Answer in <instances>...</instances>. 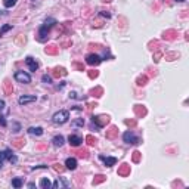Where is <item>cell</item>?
<instances>
[{
  "label": "cell",
  "instance_id": "20",
  "mask_svg": "<svg viewBox=\"0 0 189 189\" xmlns=\"http://www.w3.org/2000/svg\"><path fill=\"white\" fill-rule=\"evenodd\" d=\"M41 81H43V83H46V84H52V77H50V75H47V74H45V75L41 77Z\"/></svg>",
  "mask_w": 189,
  "mask_h": 189
},
{
  "label": "cell",
  "instance_id": "25",
  "mask_svg": "<svg viewBox=\"0 0 189 189\" xmlns=\"http://www.w3.org/2000/svg\"><path fill=\"white\" fill-rule=\"evenodd\" d=\"M176 2H179V3H182V2H185V0H176Z\"/></svg>",
  "mask_w": 189,
  "mask_h": 189
},
{
  "label": "cell",
  "instance_id": "5",
  "mask_svg": "<svg viewBox=\"0 0 189 189\" xmlns=\"http://www.w3.org/2000/svg\"><path fill=\"white\" fill-rule=\"evenodd\" d=\"M36 100H37V96H36V94H22V96H19L18 104L21 106H24V105L31 104V102H36Z\"/></svg>",
  "mask_w": 189,
  "mask_h": 189
},
{
  "label": "cell",
  "instance_id": "13",
  "mask_svg": "<svg viewBox=\"0 0 189 189\" xmlns=\"http://www.w3.org/2000/svg\"><path fill=\"white\" fill-rule=\"evenodd\" d=\"M52 142H53V145H55L56 148H61L62 145L65 143V139H64L62 134H58V136H55V138L52 139Z\"/></svg>",
  "mask_w": 189,
  "mask_h": 189
},
{
  "label": "cell",
  "instance_id": "1",
  "mask_svg": "<svg viewBox=\"0 0 189 189\" xmlns=\"http://www.w3.org/2000/svg\"><path fill=\"white\" fill-rule=\"evenodd\" d=\"M55 24H56V19H53V18L46 19L45 24H43V25L39 28V34H37V36H39V37H37V39H39V41L45 43L46 40H47V37H49V36H47V34H49V30L53 27Z\"/></svg>",
  "mask_w": 189,
  "mask_h": 189
},
{
  "label": "cell",
  "instance_id": "15",
  "mask_svg": "<svg viewBox=\"0 0 189 189\" xmlns=\"http://www.w3.org/2000/svg\"><path fill=\"white\" fill-rule=\"evenodd\" d=\"M40 188H43V189H49L52 188V182H50L47 177H43L41 180H40Z\"/></svg>",
  "mask_w": 189,
  "mask_h": 189
},
{
  "label": "cell",
  "instance_id": "21",
  "mask_svg": "<svg viewBox=\"0 0 189 189\" xmlns=\"http://www.w3.org/2000/svg\"><path fill=\"white\" fill-rule=\"evenodd\" d=\"M7 161H9V162H12V164H17V162H18V158H17V155H13V154H12V155L9 157V160H7Z\"/></svg>",
  "mask_w": 189,
  "mask_h": 189
},
{
  "label": "cell",
  "instance_id": "10",
  "mask_svg": "<svg viewBox=\"0 0 189 189\" xmlns=\"http://www.w3.org/2000/svg\"><path fill=\"white\" fill-rule=\"evenodd\" d=\"M99 160L100 161L105 162L106 167H112L115 166V162H117V158L115 157H105V155H99Z\"/></svg>",
  "mask_w": 189,
  "mask_h": 189
},
{
  "label": "cell",
  "instance_id": "17",
  "mask_svg": "<svg viewBox=\"0 0 189 189\" xmlns=\"http://www.w3.org/2000/svg\"><path fill=\"white\" fill-rule=\"evenodd\" d=\"M17 2H18V0H3V5H5L6 9H11L12 6L17 5Z\"/></svg>",
  "mask_w": 189,
  "mask_h": 189
},
{
  "label": "cell",
  "instance_id": "11",
  "mask_svg": "<svg viewBox=\"0 0 189 189\" xmlns=\"http://www.w3.org/2000/svg\"><path fill=\"white\" fill-rule=\"evenodd\" d=\"M12 154H13V152H12L11 149H5V151L0 152V168L3 167V164H5L6 160H9V157H11Z\"/></svg>",
  "mask_w": 189,
  "mask_h": 189
},
{
  "label": "cell",
  "instance_id": "22",
  "mask_svg": "<svg viewBox=\"0 0 189 189\" xmlns=\"http://www.w3.org/2000/svg\"><path fill=\"white\" fill-rule=\"evenodd\" d=\"M6 124H7V123H6L5 117H3V115H0V126H3V127H6Z\"/></svg>",
  "mask_w": 189,
  "mask_h": 189
},
{
  "label": "cell",
  "instance_id": "12",
  "mask_svg": "<svg viewBox=\"0 0 189 189\" xmlns=\"http://www.w3.org/2000/svg\"><path fill=\"white\" fill-rule=\"evenodd\" d=\"M65 167H67L68 170H75V168H77V160L72 158V157L67 158V160H65Z\"/></svg>",
  "mask_w": 189,
  "mask_h": 189
},
{
  "label": "cell",
  "instance_id": "6",
  "mask_svg": "<svg viewBox=\"0 0 189 189\" xmlns=\"http://www.w3.org/2000/svg\"><path fill=\"white\" fill-rule=\"evenodd\" d=\"M86 62L89 64V65H99L100 62H102V58L99 55H96V53H90V55L86 56Z\"/></svg>",
  "mask_w": 189,
  "mask_h": 189
},
{
  "label": "cell",
  "instance_id": "2",
  "mask_svg": "<svg viewBox=\"0 0 189 189\" xmlns=\"http://www.w3.org/2000/svg\"><path fill=\"white\" fill-rule=\"evenodd\" d=\"M68 120H70V112L65 111V109L55 112L53 117H52V121L55 123V124H65Z\"/></svg>",
  "mask_w": 189,
  "mask_h": 189
},
{
  "label": "cell",
  "instance_id": "8",
  "mask_svg": "<svg viewBox=\"0 0 189 189\" xmlns=\"http://www.w3.org/2000/svg\"><path fill=\"white\" fill-rule=\"evenodd\" d=\"M68 143L71 145V146H80V145L83 143V138L81 136H78V134H70L68 136Z\"/></svg>",
  "mask_w": 189,
  "mask_h": 189
},
{
  "label": "cell",
  "instance_id": "23",
  "mask_svg": "<svg viewBox=\"0 0 189 189\" xmlns=\"http://www.w3.org/2000/svg\"><path fill=\"white\" fill-rule=\"evenodd\" d=\"M3 108H5V100H2V99H0V111H2Z\"/></svg>",
  "mask_w": 189,
  "mask_h": 189
},
{
  "label": "cell",
  "instance_id": "7",
  "mask_svg": "<svg viewBox=\"0 0 189 189\" xmlns=\"http://www.w3.org/2000/svg\"><path fill=\"white\" fill-rule=\"evenodd\" d=\"M68 186H71V183L68 182V180H65L64 177H58L52 183V188H55V189H61V188H68Z\"/></svg>",
  "mask_w": 189,
  "mask_h": 189
},
{
  "label": "cell",
  "instance_id": "18",
  "mask_svg": "<svg viewBox=\"0 0 189 189\" xmlns=\"http://www.w3.org/2000/svg\"><path fill=\"white\" fill-rule=\"evenodd\" d=\"M9 30H12V25H11V24H5L3 27L0 28V37H2V36H5V33H7Z\"/></svg>",
  "mask_w": 189,
  "mask_h": 189
},
{
  "label": "cell",
  "instance_id": "9",
  "mask_svg": "<svg viewBox=\"0 0 189 189\" xmlns=\"http://www.w3.org/2000/svg\"><path fill=\"white\" fill-rule=\"evenodd\" d=\"M25 64H27V67L30 68V71L36 72L37 70H39V62L36 61L34 58H31V56H28L27 59H25Z\"/></svg>",
  "mask_w": 189,
  "mask_h": 189
},
{
  "label": "cell",
  "instance_id": "16",
  "mask_svg": "<svg viewBox=\"0 0 189 189\" xmlns=\"http://www.w3.org/2000/svg\"><path fill=\"white\" fill-rule=\"evenodd\" d=\"M22 179H19V177H15L13 180H12V186L13 188H17V189H19V188H22Z\"/></svg>",
  "mask_w": 189,
  "mask_h": 189
},
{
  "label": "cell",
  "instance_id": "14",
  "mask_svg": "<svg viewBox=\"0 0 189 189\" xmlns=\"http://www.w3.org/2000/svg\"><path fill=\"white\" fill-rule=\"evenodd\" d=\"M27 132L30 134H33V136H41V134H43V128L41 127H30Z\"/></svg>",
  "mask_w": 189,
  "mask_h": 189
},
{
  "label": "cell",
  "instance_id": "3",
  "mask_svg": "<svg viewBox=\"0 0 189 189\" xmlns=\"http://www.w3.org/2000/svg\"><path fill=\"white\" fill-rule=\"evenodd\" d=\"M123 140L128 145H138L140 143V139L136 136V134L132 132V130H127V132H124L123 133Z\"/></svg>",
  "mask_w": 189,
  "mask_h": 189
},
{
  "label": "cell",
  "instance_id": "26",
  "mask_svg": "<svg viewBox=\"0 0 189 189\" xmlns=\"http://www.w3.org/2000/svg\"><path fill=\"white\" fill-rule=\"evenodd\" d=\"M2 13H3V11H2V9H0V15H2Z\"/></svg>",
  "mask_w": 189,
  "mask_h": 189
},
{
  "label": "cell",
  "instance_id": "4",
  "mask_svg": "<svg viewBox=\"0 0 189 189\" xmlns=\"http://www.w3.org/2000/svg\"><path fill=\"white\" fill-rule=\"evenodd\" d=\"M13 78L21 84H30L31 83V75L25 71H17L15 74H13Z\"/></svg>",
  "mask_w": 189,
  "mask_h": 189
},
{
  "label": "cell",
  "instance_id": "24",
  "mask_svg": "<svg viewBox=\"0 0 189 189\" xmlns=\"http://www.w3.org/2000/svg\"><path fill=\"white\" fill-rule=\"evenodd\" d=\"M102 15H104V17H106V18L111 17V15H109V13H106V12H102Z\"/></svg>",
  "mask_w": 189,
  "mask_h": 189
},
{
  "label": "cell",
  "instance_id": "19",
  "mask_svg": "<svg viewBox=\"0 0 189 189\" xmlns=\"http://www.w3.org/2000/svg\"><path fill=\"white\" fill-rule=\"evenodd\" d=\"M71 124H72V126H75V127H77V126H78V127H83V126H84V120H83V118H77V120H74Z\"/></svg>",
  "mask_w": 189,
  "mask_h": 189
}]
</instances>
